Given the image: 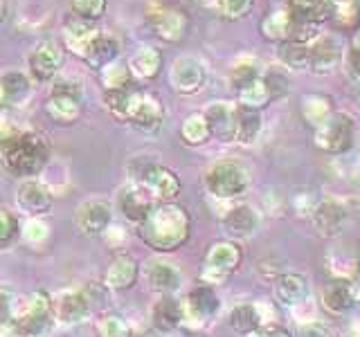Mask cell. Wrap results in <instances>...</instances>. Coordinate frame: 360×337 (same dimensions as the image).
<instances>
[{"label":"cell","instance_id":"cell-1","mask_svg":"<svg viewBox=\"0 0 360 337\" xmlns=\"http://www.w3.org/2000/svg\"><path fill=\"white\" fill-rule=\"evenodd\" d=\"M189 234L191 218L187 209L180 207L178 202H155L149 216L138 225L142 243L160 254L176 252L178 247H183L189 241Z\"/></svg>","mask_w":360,"mask_h":337},{"label":"cell","instance_id":"cell-2","mask_svg":"<svg viewBox=\"0 0 360 337\" xmlns=\"http://www.w3.org/2000/svg\"><path fill=\"white\" fill-rule=\"evenodd\" d=\"M50 160V144L37 131H11L0 138V162L16 178H37Z\"/></svg>","mask_w":360,"mask_h":337},{"label":"cell","instance_id":"cell-3","mask_svg":"<svg viewBox=\"0 0 360 337\" xmlns=\"http://www.w3.org/2000/svg\"><path fill=\"white\" fill-rule=\"evenodd\" d=\"M14 324L20 337H52L56 326L52 297L43 290H34L22 301H16Z\"/></svg>","mask_w":360,"mask_h":337},{"label":"cell","instance_id":"cell-4","mask_svg":"<svg viewBox=\"0 0 360 337\" xmlns=\"http://www.w3.org/2000/svg\"><path fill=\"white\" fill-rule=\"evenodd\" d=\"M205 187L217 200H234L250 187V173L239 160L221 157L205 171Z\"/></svg>","mask_w":360,"mask_h":337},{"label":"cell","instance_id":"cell-5","mask_svg":"<svg viewBox=\"0 0 360 337\" xmlns=\"http://www.w3.org/2000/svg\"><path fill=\"white\" fill-rule=\"evenodd\" d=\"M318 151L326 155H345L356 146V121L345 110H333L318 128L313 131Z\"/></svg>","mask_w":360,"mask_h":337},{"label":"cell","instance_id":"cell-6","mask_svg":"<svg viewBox=\"0 0 360 337\" xmlns=\"http://www.w3.org/2000/svg\"><path fill=\"white\" fill-rule=\"evenodd\" d=\"M84 106V86L79 79H59L54 81L50 97L45 101V115L54 124L70 126L82 117Z\"/></svg>","mask_w":360,"mask_h":337},{"label":"cell","instance_id":"cell-7","mask_svg":"<svg viewBox=\"0 0 360 337\" xmlns=\"http://www.w3.org/2000/svg\"><path fill=\"white\" fill-rule=\"evenodd\" d=\"M133 183L140 185L155 202H176L183 191V183L176 171L158 162H142L140 166H131Z\"/></svg>","mask_w":360,"mask_h":337},{"label":"cell","instance_id":"cell-8","mask_svg":"<svg viewBox=\"0 0 360 337\" xmlns=\"http://www.w3.org/2000/svg\"><path fill=\"white\" fill-rule=\"evenodd\" d=\"M241 247L234 241H217L210 245L205 254V265H202L200 281L205 286H217L225 277H230L236 267L241 265Z\"/></svg>","mask_w":360,"mask_h":337},{"label":"cell","instance_id":"cell-9","mask_svg":"<svg viewBox=\"0 0 360 337\" xmlns=\"http://www.w3.org/2000/svg\"><path fill=\"white\" fill-rule=\"evenodd\" d=\"M52 310L59 324H82L93 312V297H90L88 288H65L52 297Z\"/></svg>","mask_w":360,"mask_h":337},{"label":"cell","instance_id":"cell-10","mask_svg":"<svg viewBox=\"0 0 360 337\" xmlns=\"http://www.w3.org/2000/svg\"><path fill=\"white\" fill-rule=\"evenodd\" d=\"M112 225V205L104 198L84 200L75 211V230L86 239H97Z\"/></svg>","mask_w":360,"mask_h":337},{"label":"cell","instance_id":"cell-11","mask_svg":"<svg viewBox=\"0 0 360 337\" xmlns=\"http://www.w3.org/2000/svg\"><path fill=\"white\" fill-rule=\"evenodd\" d=\"M221 308V299L217 295V290L212 286H196L194 290L187 292V297L183 299V312H185V322L187 326H194L200 329L205 326L214 315Z\"/></svg>","mask_w":360,"mask_h":337},{"label":"cell","instance_id":"cell-12","mask_svg":"<svg viewBox=\"0 0 360 337\" xmlns=\"http://www.w3.org/2000/svg\"><path fill=\"white\" fill-rule=\"evenodd\" d=\"M169 84L178 95H196L205 86V65L196 56H178L169 67Z\"/></svg>","mask_w":360,"mask_h":337},{"label":"cell","instance_id":"cell-13","mask_svg":"<svg viewBox=\"0 0 360 337\" xmlns=\"http://www.w3.org/2000/svg\"><path fill=\"white\" fill-rule=\"evenodd\" d=\"M309 45V72L331 74L342 63V45L331 34H315Z\"/></svg>","mask_w":360,"mask_h":337},{"label":"cell","instance_id":"cell-14","mask_svg":"<svg viewBox=\"0 0 360 337\" xmlns=\"http://www.w3.org/2000/svg\"><path fill=\"white\" fill-rule=\"evenodd\" d=\"M16 205L27 218H41L54 205L52 191L45 187L39 178L22 180L16 189Z\"/></svg>","mask_w":360,"mask_h":337},{"label":"cell","instance_id":"cell-15","mask_svg":"<svg viewBox=\"0 0 360 337\" xmlns=\"http://www.w3.org/2000/svg\"><path fill=\"white\" fill-rule=\"evenodd\" d=\"M63 65V50L54 41H43L27 56L30 74L37 81H52Z\"/></svg>","mask_w":360,"mask_h":337},{"label":"cell","instance_id":"cell-16","mask_svg":"<svg viewBox=\"0 0 360 337\" xmlns=\"http://www.w3.org/2000/svg\"><path fill=\"white\" fill-rule=\"evenodd\" d=\"M101 29L95 25V22L90 20H84L75 14H70L65 20H63V29H61V39H63V45L72 54H77L79 59L84 61L86 52L90 50V45L93 41L99 37Z\"/></svg>","mask_w":360,"mask_h":337},{"label":"cell","instance_id":"cell-17","mask_svg":"<svg viewBox=\"0 0 360 337\" xmlns=\"http://www.w3.org/2000/svg\"><path fill=\"white\" fill-rule=\"evenodd\" d=\"M202 115L207 119L210 135L219 142H234L236 138V104L230 101H214Z\"/></svg>","mask_w":360,"mask_h":337},{"label":"cell","instance_id":"cell-18","mask_svg":"<svg viewBox=\"0 0 360 337\" xmlns=\"http://www.w3.org/2000/svg\"><path fill=\"white\" fill-rule=\"evenodd\" d=\"M153 205H155V200L135 183L122 187L117 194V209L122 216L133 225H140L146 216H149Z\"/></svg>","mask_w":360,"mask_h":337},{"label":"cell","instance_id":"cell-19","mask_svg":"<svg viewBox=\"0 0 360 337\" xmlns=\"http://www.w3.org/2000/svg\"><path fill=\"white\" fill-rule=\"evenodd\" d=\"M144 275H146V281H149V286L155 292H160V295H174V292L180 288V284H183V272H180V267L165 256L151 258V261L146 263Z\"/></svg>","mask_w":360,"mask_h":337},{"label":"cell","instance_id":"cell-20","mask_svg":"<svg viewBox=\"0 0 360 337\" xmlns=\"http://www.w3.org/2000/svg\"><path fill=\"white\" fill-rule=\"evenodd\" d=\"M275 301L284 308H297L309 299V279L300 272H284L273 284Z\"/></svg>","mask_w":360,"mask_h":337},{"label":"cell","instance_id":"cell-21","mask_svg":"<svg viewBox=\"0 0 360 337\" xmlns=\"http://www.w3.org/2000/svg\"><path fill=\"white\" fill-rule=\"evenodd\" d=\"M295 29H297V18L290 14V9H275L259 22V34H262V39L273 45L292 41Z\"/></svg>","mask_w":360,"mask_h":337},{"label":"cell","instance_id":"cell-22","mask_svg":"<svg viewBox=\"0 0 360 337\" xmlns=\"http://www.w3.org/2000/svg\"><path fill=\"white\" fill-rule=\"evenodd\" d=\"M146 18L151 20V27L155 29L158 39H162L165 43H180L185 39L189 20L183 11L178 9H155L151 14H146Z\"/></svg>","mask_w":360,"mask_h":337},{"label":"cell","instance_id":"cell-23","mask_svg":"<svg viewBox=\"0 0 360 337\" xmlns=\"http://www.w3.org/2000/svg\"><path fill=\"white\" fill-rule=\"evenodd\" d=\"M221 225L234 239H250V236L257 234L259 225H262V216L250 205H234L223 213Z\"/></svg>","mask_w":360,"mask_h":337},{"label":"cell","instance_id":"cell-24","mask_svg":"<svg viewBox=\"0 0 360 337\" xmlns=\"http://www.w3.org/2000/svg\"><path fill=\"white\" fill-rule=\"evenodd\" d=\"M162 124H165V106H162L160 97L144 90L142 99H140V106L131 119V126L138 128L144 135H155L162 128Z\"/></svg>","mask_w":360,"mask_h":337},{"label":"cell","instance_id":"cell-25","mask_svg":"<svg viewBox=\"0 0 360 337\" xmlns=\"http://www.w3.org/2000/svg\"><path fill=\"white\" fill-rule=\"evenodd\" d=\"M311 220L320 236H324V239H333V236H338L345 230L347 211L340 202H335V200H320L315 211L311 213Z\"/></svg>","mask_w":360,"mask_h":337},{"label":"cell","instance_id":"cell-26","mask_svg":"<svg viewBox=\"0 0 360 337\" xmlns=\"http://www.w3.org/2000/svg\"><path fill=\"white\" fill-rule=\"evenodd\" d=\"M140 277V265L131 254H117L112 261L108 263L106 272H104V286L108 290H129L135 286V281Z\"/></svg>","mask_w":360,"mask_h":337},{"label":"cell","instance_id":"cell-27","mask_svg":"<svg viewBox=\"0 0 360 337\" xmlns=\"http://www.w3.org/2000/svg\"><path fill=\"white\" fill-rule=\"evenodd\" d=\"M142 93L144 90L133 88V86L122 88V90H104V106L117 121L131 124L135 110L140 106Z\"/></svg>","mask_w":360,"mask_h":337},{"label":"cell","instance_id":"cell-28","mask_svg":"<svg viewBox=\"0 0 360 337\" xmlns=\"http://www.w3.org/2000/svg\"><path fill=\"white\" fill-rule=\"evenodd\" d=\"M185 322L183 301L174 295H160L151 308V324L158 333H174Z\"/></svg>","mask_w":360,"mask_h":337},{"label":"cell","instance_id":"cell-29","mask_svg":"<svg viewBox=\"0 0 360 337\" xmlns=\"http://www.w3.org/2000/svg\"><path fill=\"white\" fill-rule=\"evenodd\" d=\"M288 9L304 25L318 27L322 22L333 20L335 0H288Z\"/></svg>","mask_w":360,"mask_h":337},{"label":"cell","instance_id":"cell-30","mask_svg":"<svg viewBox=\"0 0 360 337\" xmlns=\"http://www.w3.org/2000/svg\"><path fill=\"white\" fill-rule=\"evenodd\" d=\"M322 303L324 308L333 315H347L356 306V292L354 286L347 279H333L322 288Z\"/></svg>","mask_w":360,"mask_h":337},{"label":"cell","instance_id":"cell-31","mask_svg":"<svg viewBox=\"0 0 360 337\" xmlns=\"http://www.w3.org/2000/svg\"><path fill=\"white\" fill-rule=\"evenodd\" d=\"M228 322H230L234 333L248 335V337H250L255 331L262 329L264 324H270L266 319V308L262 306V303H239V306L232 308Z\"/></svg>","mask_w":360,"mask_h":337},{"label":"cell","instance_id":"cell-32","mask_svg":"<svg viewBox=\"0 0 360 337\" xmlns=\"http://www.w3.org/2000/svg\"><path fill=\"white\" fill-rule=\"evenodd\" d=\"M162 52L158 48H151V45H144V48H140L131 56L129 67L133 79H138V81H153L162 72Z\"/></svg>","mask_w":360,"mask_h":337},{"label":"cell","instance_id":"cell-33","mask_svg":"<svg viewBox=\"0 0 360 337\" xmlns=\"http://www.w3.org/2000/svg\"><path fill=\"white\" fill-rule=\"evenodd\" d=\"M120 50H122L120 41L115 37H110V34L101 32L99 37L93 41V45H90V50L86 52L84 63L93 67V70H101V67H106L112 61H117Z\"/></svg>","mask_w":360,"mask_h":337},{"label":"cell","instance_id":"cell-34","mask_svg":"<svg viewBox=\"0 0 360 337\" xmlns=\"http://www.w3.org/2000/svg\"><path fill=\"white\" fill-rule=\"evenodd\" d=\"M32 93V81L22 72L0 77V106H20Z\"/></svg>","mask_w":360,"mask_h":337},{"label":"cell","instance_id":"cell-35","mask_svg":"<svg viewBox=\"0 0 360 337\" xmlns=\"http://www.w3.org/2000/svg\"><path fill=\"white\" fill-rule=\"evenodd\" d=\"M264 131V117L262 110L245 108L236 104V138L234 142L239 144H255L259 135Z\"/></svg>","mask_w":360,"mask_h":337},{"label":"cell","instance_id":"cell-36","mask_svg":"<svg viewBox=\"0 0 360 337\" xmlns=\"http://www.w3.org/2000/svg\"><path fill=\"white\" fill-rule=\"evenodd\" d=\"M333 110H335L333 108V99L329 95H322V93H309V95H304L302 101H300L302 117L313 131L318 128Z\"/></svg>","mask_w":360,"mask_h":337},{"label":"cell","instance_id":"cell-37","mask_svg":"<svg viewBox=\"0 0 360 337\" xmlns=\"http://www.w3.org/2000/svg\"><path fill=\"white\" fill-rule=\"evenodd\" d=\"M210 138H212L210 126H207V119L202 112H191V115H187L183 119V124H180V140H183L187 146H200Z\"/></svg>","mask_w":360,"mask_h":337},{"label":"cell","instance_id":"cell-38","mask_svg":"<svg viewBox=\"0 0 360 337\" xmlns=\"http://www.w3.org/2000/svg\"><path fill=\"white\" fill-rule=\"evenodd\" d=\"M277 56L284 67L309 72V45L307 43H297V41L281 43L277 45Z\"/></svg>","mask_w":360,"mask_h":337},{"label":"cell","instance_id":"cell-39","mask_svg":"<svg viewBox=\"0 0 360 337\" xmlns=\"http://www.w3.org/2000/svg\"><path fill=\"white\" fill-rule=\"evenodd\" d=\"M239 106H245V108H255V110H264L273 99V93H270L268 84L264 81V77L255 79L250 86L241 88L239 93Z\"/></svg>","mask_w":360,"mask_h":337},{"label":"cell","instance_id":"cell-40","mask_svg":"<svg viewBox=\"0 0 360 337\" xmlns=\"http://www.w3.org/2000/svg\"><path fill=\"white\" fill-rule=\"evenodd\" d=\"M101 84H104V90H122L129 88L133 84V74L129 63L122 61H112L110 65L101 67Z\"/></svg>","mask_w":360,"mask_h":337},{"label":"cell","instance_id":"cell-41","mask_svg":"<svg viewBox=\"0 0 360 337\" xmlns=\"http://www.w3.org/2000/svg\"><path fill=\"white\" fill-rule=\"evenodd\" d=\"M95 333L97 337H133V331L129 322L117 312H104L95 322Z\"/></svg>","mask_w":360,"mask_h":337},{"label":"cell","instance_id":"cell-42","mask_svg":"<svg viewBox=\"0 0 360 337\" xmlns=\"http://www.w3.org/2000/svg\"><path fill=\"white\" fill-rule=\"evenodd\" d=\"M262 77V70H259V63L255 59H241V61H236L232 65V70H230V84L232 88L239 93L241 88L245 86H250L255 79Z\"/></svg>","mask_w":360,"mask_h":337},{"label":"cell","instance_id":"cell-43","mask_svg":"<svg viewBox=\"0 0 360 337\" xmlns=\"http://www.w3.org/2000/svg\"><path fill=\"white\" fill-rule=\"evenodd\" d=\"M219 16L228 22L243 20L245 16H250V11L255 7V0H217Z\"/></svg>","mask_w":360,"mask_h":337},{"label":"cell","instance_id":"cell-44","mask_svg":"<svg viewBox=\"0 0 360 337\" xmlns=\"http://www.w3.org/2000/svg\"><path fill=\"white\" fill-rule=\"evenodd\" d=\"M106 7H108V0H70L72 14L90 22H97L104 16Z\"/></svg>","mask_w":360,"mask_h":337},{"label":"cell","instance_id":"cell-45","mask_svg":"<svg viewBox=\"0 0 360 337\" xmlns=\"http://www.w3.org/2000/svg\"><path fill=\"white\" fill-rule=\"evenodd\" d=\"M18 234H20V225L16 213L0 207V250H7V247L14 245Z\"/></svg>","mask_w":360,"mask_h":337},{"label":"cell","instance_id":"cell-46","mask_svg":"<svg viewBox=\"0 0 360 337\" xmlns=\"http://www.w3.org/2000/svg\"><path fill=\"white\" fill-rule=\"evenodd\" d=\"M20 236L27 245H41L50 236V225L43 218H27L20 230Z\"/></svg>","mask_w":360,"mask_h":337},{"label":"cell","instance_id":"cell-47","mask_svg":"<svg viewBox=\"0 0 360 337\" xmlns=\"http://www.w3.org/2000/svg\"><path fill=\"white\" fill-rule=\"evenodd\" d=\"M264 77V81L268 84L270 88V93H273V99H279V97H284L288 93V77L284 70H279V67H270V70L262 72Z\"/></svg>","mask_w":360,"mask_h":337},{"label":"cell","instance_id":"cell-48","mask_svg":"<svg viewBox=\"0 0 360 337\" xmlns=\"http://www.w3.org/2000/svg\"><path fill=\"white\" fill-rule=\"evenodd\" d=\"M14 308H16L14 292L5 286H0V326L14 319Z\"/></svg>","mask_w":360,"mask_h":337},{"label":"cell","instance_id":"cell-49","mask_svg":"<svg viewBox=\"0 0 360 337\" xmlns=\"http://www.w3.org/2000/svg\"><path fill=\"white\" fill-rule=\"evenodd\" d=\"M297 337H333V335H331V331L326 329L324 324L309 322V324H302V326H300Z\"/></svg>","mask_w":360,"mask_h":337},{"label":"cell","instance_id":"cell-50","mask_svg":"<svg viewBox=\"0 0 360 337\" xmlns=\"http://www.w3.org/2000/svg\"><path fill=\"white\" fill-rule=\"evenodd\" d=\"M250 337H292V335L279 324H264L262 329L255 331Z\"/></svg>","mask_w":360,"mask_h":337},{"label":"cell","instance_id":"cell-51","mask_svg":"<svg viewBox=\"0 0 360 337\" xmlns=\"http://www.w3.org/2000/svg\"><path fill=\"white\" fill-rule=\"evenodd\" d=\"M320 200H315L311 194H300L295 198V207H297V213H302V216H311V213L315 211V207H318Z\"/></svg>","mask_w":360,"mask_h":337},{"label":"cell","instance_id":"cell-52","mask_svg":"<svg viewBox=\"0 0 360 337\" xmlns=\"http://www.w3.org/2000/svg\"><path fill=\"white\" fill-rule=\"evenodd\" d=\"M101 239H104L108 245H112V247H117L124 239H127V232H124V227H120V225H115L112 223L110 227L104 232V236H101Z\"/></svg>","mask_w":360,"mask_h":337},{"label":"cell","instance_id":"cell-53","mask_svg":"<svg viewBox=\"0 0 360 337\" xmlns=\"http://www.w3.org/2000/svg\"><path fill=\"white\" fill-rule=\"evenodd\" d=\"M0 337H20V333H18V329H16L14 319L0 326Z\"/></svg>","mask_w":360,"mask_h":337},{"label":"cell","instance_id":"cell-54","mask_svg":"<svg viewBox=\"0 0 360 337\" xmlns=\"http://www.w3.org/2000/svg\"><path fill=\"white\" fill-rule=\"evenodd\" d=\"M352 56L354 59H360V25L352 34Z\"/></svg>","mask_w":360,"mask_h":337},{"label":"cell","instance_id":"cell-55","mask_svg":"<svg viewBox=\"0 0 360 337\" xmlns=\"http://www.w3.org/2000/svg\"><path fill=\"white\" fill-rule=\"evenodd\" d=\"M7 18V3L5 0H0V22Z\"/></svg>","mask_w":360,"mask_h":337},{"label":"cell","instance_id":"cell-56","mask_svg":"<svg viewBox=\"0 0 360 337\" xmlns=\"http://www.w3.org/2000/svg\"><path fill=\"white\" fill-rule=\"evenodd\" d=\"M352 337H360V322L352 324Z\"/></svg>","mask_w":360,"mask_h":337},{"label":"cell","instance_id":"cell-57","mask_svg":"<svg viewBox=\"0 0 360 337\" xmlns=\"http://www.w3.org/2000/svg\"><path fill=\"white\" fill-rule=\"evenodd\" d=\"M356 104H358V108H360V84H358V88H356Z\"/></svg>","mask_w":360,"mask_h":337}]
</instances>
